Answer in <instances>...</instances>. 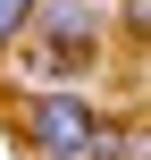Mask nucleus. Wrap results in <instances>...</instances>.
I'll return each instance as SVG.
<instances>
[{
	"instance_id": "obj_1",
	"label": "nucleus",
	"mask_w": 151,
	"mask_h": 160,
	"mask_svg": "<svg viewBox=\"0 0 151 160\" xmlns=\"http://www.w3.org/2000/svg\"><path fill=\"white\" fill-rule=\"evenodd\" d=\"M25 34H42V42L25 51L42 76H84V68L101 59V34H109V25H101L92 0H34V25H25Z\"/></svg>"
},
{
	"instance_id": "obj_2",
	"label": "nucleus",
	"mask_w": 151,
	"mask_h": 160,
	"mask_svg": "<svg viewBox=\"0 0 151 160\" xmlns=\"http://www.w3.org/2000/svg\"><path fill=\"white\" fill-rule=\"evenodd\" d=\"M101 127H109V110L92 93H34L25 101V143H34V160H92Z\"/></svg>"
},
{
	"instance_id": "obj_3",
	"label": "nucleus",
	"mask_w": 151,
	"mask_h": 160,
	"mask_svg": "<svg viewBox=\"0 0 151 160\" xmlns=\"http://www.w3.org/2000/svg\"><path fill=\"white\" fill-rule=\"evenodd\" d=\"M25 25H34V0H0V51H17Z\"/></svg>"
}]
</instances>
